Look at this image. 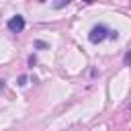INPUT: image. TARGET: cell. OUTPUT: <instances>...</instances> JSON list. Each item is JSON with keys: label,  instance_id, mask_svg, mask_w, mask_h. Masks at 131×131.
I'll return each instance as SVG.
<instances>
[{"label": "cell", "instance_id": "cell-3", "mask_svg": "<svg viewBox=\"0 0 131 131\" xmlns=\"http://www.w3.org/2000/svg\"><path fill=\"white\" fill-rule=\"evenodd\" d=\"M70 4V0H61V2H55V4H51L53 8H63V6H68Z\"/></svg>", "mask_w": 131, "mask_h": 131}, {"label": "cell", "instance_id": "cell-7", "mask_svg": "<svg viewBox=\"0 0 131 131\" xmlns=\"http://www.w3.org/2000/svg\"><path fill=\"white\" fill-rule=\"evenodd\" d=\"M25 84H27V76H20L18 78V86H25Z\"/></svg>", "mask_w": 131, "mask_h": 131}, {"label": "cell", "instance_id": "cell-8", "mask_svg": "<svg viewBox=\"0 0 131 131\" xmlns=\"http://www.w3.org/2000/svg\"><path fill=\"white\" fill-rule=\"evenodd\" d=\"M117 37H119L117 31H111V33H108V39H117Z\"/></svg>", "mask_w": 131, "mask_h": 131}, {"label": "cell", "instance_id": "cell-1", "mask_svg": "<svg viewBox=\"0 0 131 131\" xmlns=\"http://www.w3.org/2000/svg\"><path fill=\"white\" fill-rule=\"evenodd\" d=\"M108 33H111V29L106 27V25H94L92 29H90V33H88V39H90V43H102L106 37H108Z\"/></svg>", "mask_w": 131, "mask_h": 131}, {"label": "cell", "instance_id": "cell-4", "mask_svg": "<svg viewBox=\"0 0 131 131\" xmlns=\"http://www.w3.org/2000/svg\"><path fill=\"white\" fill-rule=\"evenodd\" d=\"M123 63H125V66H131V49L125 53V57H123Z\"/></svg>", "mask_w": 131, "mask_h": 131}, {"label": "cell", "instance_id": "cell-9", "mask_svg": "<svg viewBox=\"0 0 131 131\" xmlns=\"http://www.w3.org/2000/svg\"><path fill=\"white\" fill-rule=\"evenodd\" d=\"M74 131H80V129H74Z\"/></svg>", "mask_w": 131, "mask_h": 131}, {"label": "cell", "instance_id": "cell-6", "mask_svg": "<svg viewBox=\"0 0 131 131\" xmlns=\"http://www.w3.org/2000/svg\"><path fill=\"white\" fill-rule=\"evenodd\" d=\"M35 63H37V57H35V55H31V57H29V66H31V68H33V66H35Z\"/></svg>", "mask_w": 131, "mask_h": 131}, {"label": "cell", "instance_id": "cell-5", "mask_svg": "<svg viewBox=\"0 0 131 131\" xmlns=\"http://www.w3.org/2000/svg\"><path fill=\"white\" fill-rule=\"evenodd\" d=\"M35 47H41V49H45V47H47V43H43V41H35Z\"/></svg>", "mask_w": 131, "mask_h": 131}, {"label": "cell", "instance_id": "cell-2", "mask_svg": "<svg viewBox=\"0 0 131 131\" xmlns=\"http://www.w3.org/2000/svg\"><path fill=\"white\" fill-rule=\"evenodd\" d=\"M25 18L20 16V14H14L12 18H8V23H6V27H8V31L10 33H23V29H25Z\"/></svg>", "mask_w": 131, "mask_h": 131}]
</instances>
